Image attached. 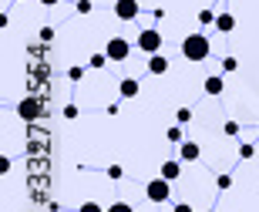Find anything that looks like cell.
I'll return each instance as SVG.
<instances>
[{
	"instance_id": "cell-14",
	"label": "cell",
	"mask_w": 259,
	"mask_h": 212,
	"mask_svg": "<svg viewBox=\"0 0 259 212\" xmlns=\"http://www.w3.org/2000/svg\"><path fill=\"white\" fill-rule=\"evenodd\" d=\"M215 17H219V14H212V10H199V24H202V27L215 24Z\"/></svg>"
},
{
	"instance_id": "cell-30",
	"label": "cell",
	"mask_w": 259,
	"mask_h": 212,
	"mask_svg": "<svg viewBox=\"0 0 259 212\" xmlns=\"http://www.w3.org/2000/svg\"><path fill=\"white\" fill-rule=\"evenodd\" d=\"M40 4H44V7H54V4H61V0H40Z\"/></svg>"
},
{
	"instance_id": "cell-21",
	"label": "cell",
	"mask_w": 259,
	"mask_h": 212,
	"mask_svg": "<svg viewBox=\"0 0 259 212\" xmlns=\"http://www.w3.org/2000/svg\"><path fill=\"white\" fill-rule=\"evenodd\" d=\"M108 212H135V209H132L128 202H121V199H118L115 205H108Z\"/></svg>"
},
{
	"instance_id": "cell-27",
	"label": "cell",
	"mask_w": 259,
	"mask_h": 212,
	"mask_svg": "<svg viewBox=\"0 0 259 212\" xmlns=\"http://www.w3.org/2000/svg\"><path fill=\"white\" fill-rule=\"evenodd\" d=\"M40 40H54V27H40Z\"/></svg>"
},
{
	"instance_id": "cell-19",
	"label": "cell",
	"mask_w": 259,
	"mask_h": 212,
	"mask_svg": "<svg viewBox=\"0 0 259 212\" xmlns=\"http://www.w3.org/2000/svg\"><path fill=\"white\" fill-rule=\"evenodd\" d=\"M222 132H226L229 138H236V135H239V121H226V125H222Z\"/></svg>"
},
{
	"instance_id": "cell-31",
	"label": "cell",
	"mask_w": 259,
	"mask_h": 212,
	"mask_svg": "<svg viewBox=\"0 0 259 212\" xmlns=\"http://www.w3.org/2000/svg\"><path fill=\"white\" fill-rule=\"evenodd\" d=\"M209 212H212V209H209Z\"/></svg>"
},
{
	"instance_id": "cell-3",
	"label": "cell",
	"mask_w": 259,
	"mask_h": 212,
	"mask_svg": "<svg viewBox=\"0 0 259 212\" xmlns=\"http://www.w3.org/2000/svg\"><path fill=\"white\" fill-rule=\"evenodd\" d=\"M17 115L24 118V121H40V118H44V101H40V98H24L17 105Z\"/></svg>"
},
{
	"instance_id": "cell-4",
	"label": "cell",
	"mask_w": 259,
	"mask_h": 212,
	"mask_svg": "<svg viewBox=\"0 0 259 212\" xmlns=\"http://www.w3.org/2000/svg\"><path fill=\"white\" fill-rule=\"evenodd\" d=\"M158 48H162V34H158L155 27H148V30H142V34H138V51H145L148 58H152V54H158Z\"/></svg>"
},
{
	"instance_id": "cell-26",
	"label": "cell",
	"mask_w": 259,
	"mask_h": 212,
	"mask_svg": "<svg viewBox=\"0 0 259 212\" xmlns=\"http://www.w3.org/2000/svg\"><path fill=\"white\" fill-rule=\"evenodd\" d=\"M64 118L71 121V118H77V105H64Z\"/></svg>"
},
{
	"instance_id": "cell-28",
	"label": "cell",
	"mask_w": 259,
	"mask_h": 212,
	"mask_svg": "<svg viewBox=\"0 0 259 212\" xmlns=\"http://www.w3.org/2000/svg\"><path fill=\"white\" fill-rule=\"evenodd\" d=\"M172 212H195V209H192L189 202H175V209H172Z\"/></svg>"
},
{
	"instance_id": "cell-8",
	"label": "cell",
	"mask_w": 259,
	"mask_h": 212,
	"mask_svg": "<svg viewBox=\"0 0 259 212\" xmlns=\"http://www.w3.org/2000/svg\"><path fill=\"white\" fill-rule=\"evenodd\" d=\"M179 155H182V162H199L202 148L195 142H182V145H179Z\"/></svg>"
},
{
	"instance_id": "cell-16",
	"label": "cell",
	"mask_w": 259,
	"mask_h": 212,
	"mask_svg": "<svg viewBox=\"0 0 259 212\" xmlns=\"http://www.w3.org/2000/svg\"><path fill=\"white\" fill-rule=\"evenodd\" d=\"M81 77H84V68H77V64H74V68H67V81H74V84H77Z\"/></svg>"
},
{
	"instance_id": "cell-7",
	"label": "cell",
	"mask_w": 259,
	"mask_h": 212,
	"mask_svg": "<svg viewBox=\"0 0 259 212\" xmlns=\"http://www.w3.org/2000/svg\"><path fill=\"white\" fill-rule=\"evenodd\" d=\"M202 91H205L209 98H219L222 91H226V81H222L219 74H212V77H205V84H202Z\"/></svg>"
},
{
	"instance_id": "cell-10",
	"label": "cell",
	"mask_w": 259,
	"mask_h": 212,
	"mask_svg": "<svg viewBox=\"0 0 259 212\" xmlns=\"http://www.w3.org/2000/svg\"><path fill=\"white\" fill-rule=\"evenodd\" d=\"M165 71H168V58L152 54V58H148V74H165Z\"/></svg>"
},
{
	"instance_id": "cell-24",
	"label": "cell",
	"mask_w": 259,
	"mask_h": 212,
	"mask_svg": "<svg viewBox=\"0 0 259 212\" xmlns=\"http://www.w3.org/2000/svg\"><path fill=\"white\" fill-rule=\"evenodd\" d=\"M77 212H108V209H101V205H98V202H84V205H81V209H77Z\"/></svg>"
},
{
	"instance_id": "cell-1",
	"label": "cell",
	"mask_w": 259,
	"mask_h": 212,
	"mask_svg": "<svg viewBox=\"0 0 259 212\" xmlns=\"http://www.w3.org/2000/svg\"><path fill=\"white\" fill-rule=\"evenodd\" d=\"M209 51H212V44H209V37L205 34H189V37L182 40V58L185 61H205L209 58Z\"/></svg>"
},
{
	"instance_id": "cell-23",
	"label": "cell",
	"mask_w": 259,
	"mask_h": 212,
	"mask_svg": "<svg viewBox=\"0 0 259 212\" xmlns=\"http://www.w3.org/2000/svg\"><path fill=\"white\" fill-rule=\"evenodd\" d=\"M121 175H125V168H121V165H111V168H108V179H115V182L121 179Z\"/></svg>"
},
{
	"instance_id": "cell-2",
	"label": "cell",
	"mask_w": 259,
	"mask_h": 212,
	"mask_svg": "<svg viewBox=\"0 0 259 212\" xmlns=\"http://www.w3.org/2000/svg\"><path fill=\"white\" fill-rule=\"evenodd\" d=\"M145 195H148V202H155V205L168 202V199H172V182H168V179H152V182L145 185Z\"/></svg>"
},
{
	"instance_id": "cell-5",
	"label": "cell",
	"mask_w": 259,
	"mask_h": 212,
	"mask_svg": "<svg viewBox=\"0 0 259 212\" xmlns=\"http://www.w3.org/2000/svg\"><path fill=\"white\" fill-rule=\"evenodd\" d=\"M105 54L118 64V61H125L128 54H132V44H128L125 37H111V40H108V48H105Z\"/></svg>"
},
{
	"instance_id": "cell-17",
	"label": "cell",
	"mask_w": 259,
	"mask_h": 212,
	"mask_svg": "<svg viewBox=\"0 0 259 212\" xmlns=\"http://www.w3.org/2000/svg\"><path fill=\"white\" fill-rule=\"evenodd\" d=\"M175 121H179V125L192 121V111H189V108H179V111H175Z\"/></svg>"
},
{
	"instance_id": "cell-22",
	"label": "cell",
	"mask_w": 259,
	"mask_h": 212,
	"mask_svg": "<svg viewBox=\"0 0 259 212\" xmlns=\"http://www.w3.org/2000/svg\"><path fill=\"white\" fill-rule=\"evenodd\" d=\"M215 185H219L222 192H226V189H229V185H232V175H226V172H222L219 179H215Z\"/></svg>"
},
{
	"instance_id": "cell-25",
	"label": "cell",
	"mask_w": 259,
	"mask_h": 212,
	"mask_svg": "<svg viewBox=\"0 0 259 212\" xmlns=\"http://www.w3.org/2000/svg\"><path fill=\"white\" fill-rule=\"evenodd\" d=\"M252 155H256L252 145H239V158H252Z\"/></svg>"
},
{
	"instance_id": "cell-15",
	"label": "cell",
	"mask_w": 259,
	"mask_h": 212,
	"mask_svg": "<svg viewBox=\"0 0 259 212\" xmlns=\"http://www.w3.org/2000/svg\"><path fill=\"white\" fill-rule=\"evenodd\" d=\"M108 61H111L108 54H91V61H88V68H105Z\"/></svg>"
},
{
	"instance_id": "cell-9",
	"label": "cell",
	"mask_w": 259,
	"mask_h": 212,
	"mask_svg": "<svg viewBox=\"0 0 259 212\" xmlns=\"http://www.w3.org/2000/svg\"><path fill=\"white\" fill-rule=\"evenodd\" d=\"M182 175V162H175V158H168V162H162V179H168V182H175Z\"/></svg>"
},
{
	"instance_id": "cell-29",
	"label": "cell",
	"mask_w": 259,
	"mask_h": 212,
	"mask_svg": "<svg viewBox=\"0 0 259 212\" xmlns=\"http://www.w3.org/2000/svg\"><path fill=\"white\" fill-rule=\"evenodd\" d=\"M7 172H10V158L4 155V158H0V175H7Z\"/></svg>"
},
{
	"instance_id": "cell-18",
	"label": "cell",
	"mask_w": 259,
	"mask_h": 212,
	"mask_svg": "<svg viewBox=\"0 0 259 212\" xmlns=\"http://www.w3.org/2000/svg\"><path fill=\"white\" fill-rule=\"evenodd\" d=\"M74 10H77V14H91V10H95V4H91V0H77Z\"/></svg>"
},
{
	"instance_id": "cell-12",
	"label": "cell",
	"mask_w": 259,
	"mask_h": 212,
	"mask_svg": "<svg viewBox=\"0 0 259 212\" xmlns=\"http://www.w3.org/2000/svg\"><path fill=\"white\" fill-rule=\"evenodd\" d=\"M118 91H121V98H135L138 95V81H135V77H125V81L118 84Z\"/></svg>"
},
{
	"instance_id": "cell-13",
	"label": "cell",
	"mask_w": 259,
	"mask_h": 212,
	"mask_svg": "<svg viewBox=\"0 0 259 212\" xmlns=\"http://www.w3.org/2000/svg\"><path fill=\"white\" fill-rule=\"evenodd\" d=\"M165 138H168L172 145H182V125H172L168 132H165Z\"/></svg>"
},
{
	"instance_id": "cell-11",
	"label": "cell",
	"mask_w": 259,
	"mask_h": 212,
	"mask_svg": "<svg viewBox=\"0 0 259 212\" xmlns=\"http://www.w3.org/2000/svg\"><path fill=\"white\" fill-rule=\"evenodd\" d=\"M215 27H219L222 34H229V30H236V17L226 10V14H219V17H215Z\"/></svg>"
},
{
	"instance_id": "cell-20",
	"label": "cell",
	"mask_w": 259,
	"mask_h": 212,
	"mask_svg": "<svg viewBox=\"0 0 259 212\" xmlns=\"http://www.w3.org/2000/svg\"><path fill=\"white\" fill-rule=\"evenodd\" d=\"M236 68H239V61H236V58H222V71H226V74H232Z\"/></svg>"
},
{
	"instance_id": "cell-6",
	"label": "cell",
	"mask_w": 259,
	"mask_h": 212,
	"mask_svg": "<svg viewBox=\"0 0 259 212\" xmlns=\"http://www.w3.org/2000/svg\"><path fill=\"white\" fill-rule=\"evenodd\" d=\"M138 0H115V17L118 20H135L138 17Z\"/></svg>"
}]
</instances>
